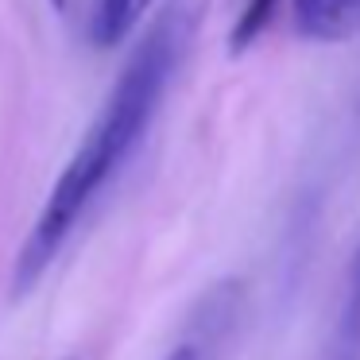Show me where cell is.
<instances>
[{
    "instance_id": "cell-4",
    "label": "cell",
    "mask_w": 360,
    "mask_h": 360,
    "mask_svg": "<svg viewBox=\"0 0 360 360\" xmlns=\"http://www.w3.org/2000/svg\"><path fill=\"white\" fill-rule=\"evenodd\" d=\"M151 4H155V0H97L94 20H89V39L105 51L120 47Z\"/></svg>"
},
{
    "instance_id": "cell-3",
    "label": "cell",
    "mask_w": 360,
    "mask_h": 360,
    "mask_svg": "<svg viewBox=\"0 0 360 360\" xmlns=\"http://www.w3.org/2000/svg\"><path fill=\"white\" fill-rule=\"evenodd\" d=\"M321 360H360V252H356V259H352L349 290H345L341 314H337L333 329H329Z\"/></svg>"
},
{
    "instance_id": "cell-1",
    "label": "cell",
    "mask_w": 360,
    "mask_h": 360,
    "mask_svg": "<svg viewBox=\"0 0 360 360\" xmlns=\"http://www.w3.org/2000/svg\"><path fill=\"white\" fill-rule=\"evenodd\" d=\"M205 8H210V0H167L159 20L136 43L120 78L112 82V94L105 97L101 112L82 136L78 151L63 167L47 205L35 217L24 248H20L16 271H12L16 295H27V290L39 287V279L55 264L58 248L74 233V225L89 210V202L109 186V179L140 148L143 132L151 128V120H155L159 105L167 97V86L174 82L198 27H202Z\"/></svg>"
},
{
    "instance_id": "cell-5",
    "label": "cell",
    "mask_w": 360,
    "mask_h": 360,
    "mask_svg": "<svg viewBox=\"0 0 360 360\" xmlns=\"http://www.w3.org/2000/svg\"><path fill=\"white\" fill-rule=\"evenodd\" d=\"M283 0H244L240 16H236L233 24V39H229V47H233V55H240V51H248L252 43L259 39V35L267 32V24L275 20V12H279Z\"/></svg>"
},
{
    "instance_id": "cell-7",
    "label": "cell",
    "mask_w": 360,
    "mask_h": 360,
    "mask_svg": "<svg viewBox=\"0 0 360 360\" xmlns=\"http://www.w3.org/2000/svg\"><path fill=\"white\" fill-rule=\"evenodd\" d=\"M51 4H55V8H63V4H66V0H51Z\"/></svg>"
},
{
    "instance_id": "cell-2",
    "label": "cell",
    "mask_w": 360,
    "mask_h": 360,
    "mask_svg": "<svg viewBox=\"0 0 360 360\" xmlns=\"http://www.w3.org/2000/svg\"><path fill=\"white\" fill-rule=\"evenodd\" d=\"M290 24L314 43L360 39V0H290Z\"/></svg>"
},
{
    "instance_id": "cell-6",
    "label": "cell",
    "mask_w": 360,
    "mask_h": 360,
    "mask_svg": "<svg viewBox=\"0 0 360 360\" xmlns=\"http://www.w3.org/2000/svg\"><path fill=\"white\" fill-rule=\"evenodd\" d=\"M167 360H205V352H202V345H198V341H186V345H179Z\"/></svg>"
}]
</instances>
